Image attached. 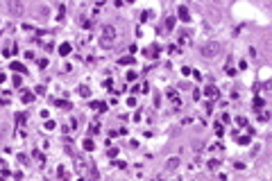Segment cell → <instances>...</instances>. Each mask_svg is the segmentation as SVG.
<instances>
[{"label": "cell", "mask_w": 272, "mask_h": 181, "mask_svg": "<svg viewBox=\"0 0 272 181\" xmlns=\"http://www.w3.org/2000/svg\"><path fill=\"white\" fill-rule=\"evenodd\" d=\"M7 102H9L7 98H0V104H7Z\"/></svg>", "instance_id": "1f68e13d"}, {"label": "cell", "mask_w": 272, "mask_h": 181, "mask_svg": "<svg viewBox=\"0 0 272 181\" xmlns=\"http://www.w3.org/2000/svg\"><path fill=\"white\" fill-rule=\"evenodd\" d=\"M218 165H220V161H216V159L209 161V170H218Z\"/></svg>", "instance_id": "603a6c76"}, {"label": "cell", "mask_w": 272, "mask_h": 181, "mask_svg": "<svg viewBox=\"0 0 272 181\" xmlns=\"http://www.w3.org/2000/svg\"><path fill=\"white\" fill-rule=\"evenodd\" d=\"M64 14H66V5H59V14H57V21H61Z\"/></svg>", "instance_id": "cb8c5ba5"}, {"label": "cell", "mask_w": 272, "mask_h": 181, "mask_svg": "<svg viewBox=\"0 0 272 181\" xmlns=\"http://www.w3.org/2000/svg\"><path fill=\"white\" fill-rule=\"evenodd\" d=\"M84 150H86V152H93V140H91V138L84 140Z\"/></svg>", "instance_id": "ffe728a7"}, {"label": "cell", "mask_w": 272, "mask_h": 181, "mask_svg": "<svg viewBox=\"0 0 272 181\" xmlns=\"http://www.w3.org/2000/svg\"><path fill=\"white\" fill-rule=\"evenodd\" d=\"M127 63H134V57H123L120 59V66H127Z\"/></svg>", "instance_id": "d4e9b609"}, {"label": "cell", "mask_w": 272, "mask_h": 181, "mask_svg": "<svg viewBox=\"0 0 272 181\" xmlns=\"http://www.w3.org/2000/svg\"><path fill=\"white\" fill-rule=\"evenodd\" d=\"M113 165H116V168H120V170H123V168H127V163H123V161H116V163H113Z\"/></svg>", "instance_id": "4dcf8cb0"}, {"label": "cell", "mask_w": 272, "mask_h": 181, "mask_svg": "<svg viewBox=\"0 0 272 181\" xmlns=\"http://www.w3.org/2000/svg\"><path fill=\"white\" fill-rule=\"evenodd\" d=\"M204 95H206V98H218L220 93H218V88L213 86V84H209V86L204 88Z\"/></svg>", "instance_id": "8992f818"}, {"label": "cell", "mask_w": 272, "mask_h": 181, "mask_svg": "<svg viewBox=\"0 0 272 181\" xmlns=\"http://www.w3.org/2000/svg\"><path fill=\"white\" fill-rule=\"evenodd\" d=\"M143 54H145V57H150V59H157V57H159V45H157V43H154V45H148L143 50Z\"/></svg>", "instance_id": "3957f363"}, {"label": "cell", "mask_w": 272, "mask_h": 181, "mask_svg": "<svg viewBox=\"0 0 272 181\" xmlns=\"http://www.w3.org/2000/svg\"><path fill=\"white\" fill-rule=\"evenodd\" d=\"M236 124H241V127H245V124H247V120L243 118V115H238V118H236Z\"/></svg>", "instance_id": "83f0119b"}, {"label": "cell", "mask_w": 272, "mask_h": 181, "mask_svg": "<svg viewBox=\"0 0 272 181\" xmlns=\"http://www.w3.org/2000/svg\"><path fill=\"white\" fill-rule=\"evenodd\" d=\"M109 159H116V156H118V147H109Z\"/></svg>", "instance_id": "7402d4cb"}, {"label": "cell", "mask_w": 272, "mask_h": 181, "mask_svg": "<svg viewBox=\"0 0 272 181\" xmlns=\"http://www.w3.org/2000/svg\"><path fill=\"white\" fill-rule=\"evenodd\" d=\"M150 16H152V14H150V11H143V14H141V21L145 23V21H148V18H150Z\"/></svg>", "instance_id": "f546056e"}, {"label": "cell", "mask_w": 272, "mask_h": 181, "mask_svg": "<svg viewBox=\"0 0 272 181\" xmlns=\"http://www.w3.org/2000/svg\"><path fill=\"white\" fill-rule=\"evenodd\" d=\"M238 143L241 145H250V136H238Z\"/></svg>", "instance_id": "484cf974"}, {"label": "cell", "mask_w": 272, "mask_h": 181, "mask_svg": "<svg viewBox=\"0 0 272 181\" xmlns=\"http://www.w3.org/2000/svg\"><path fill=\"white\" fill-rule=\"evenodd\" d=\"M77 93L82 95V98H91V88H88V86H86V84H82V86L77 88Z\"/></svg>", "instance_id": "8fae6325"}, {"label": "cell", "mask_w": 272, "mask_h": 181, "mask_svg": "<svg viewBox=\"0 0 272 181\" xmlns=\"http://www.w3.org/2000/svg\"><path fill=\"white\" fill-rule=\"evenodd\" d=\"M23 122H25V115H23V113H16V124H23Z\"/></svg>", "instance_id": "4316f807"}, {"label": "cell", "mask_w": 272, "mask_h": 181, "mask_svg": "<svg viewBox=\"0 0 272 181\" xmlns=\"http://www.w3.org/2000/svg\"><path fill=\"white\" fill-rule=\"evenodd\" d=\"M166 168H168L170 172H172V170H177V168H179V159H177V156L168 159V161H166Z\"/></svg>", "instance_id": "5b68a950"}, {"label": "cell", "mask_w": 272, "mask_h": 181, "mask_svg": "<svg viewBox=\"0 0 272 181\" xmlns=\"http://www.w3.org/2000/svg\"><path fill=\"white\" fill-rule=\"evenodd\" d=\"M75 163H77V165H75V170H77V172H82L84 168H86V163H84L82 159H75Z\"/></svg>", "instance_id": "5bb4252c"}, {"label": "cell", "mask_w": 272, "mask_h": 181, "mask_svg": "<svg viewBox=\"0 0 272 181\" xmlns=\"http://www.w3.org/2000/svg\"><path fill=\"white\" fill-rule=\"evenodd\" d=\"M113 39H116V27L113 25H104L102 27V39H100V45L102 48H111Z\"/></svg>", "instance_id": "7a4b0ae2"}, {"label": "cell", "mask_w": 272, "mask_h": 181, "mask_svg": "<svg viewBox=\"0 0 272 181\" xmlns=\"http://www.w3.org/2000/svg\"><path fill=\"white\" fill-rule=\"evenodd\" d=\"M70 50H73V48H70V43H68V41L59 45V54H61V57H66V54H70Z\"/></svg>", "instance_id": "ba28073f"}, {"label": "cell", "mask_w": 272, "mask_h": 181, "mask_svg": "<svg viewBox=\"0 0 272 181\" xmlns=\"http://www.w3.org/2000/svg\"><path fill=\"white\" fill-rule=\"evenodd\" d=\"M163 27H166V30H168V32H170V30H172V27H175V18H172V16H170V18H166V25H163Z\"/></svg>", "instance_id": "2e32d148"}, {"label": "cell", "mask_w": 272, "mask_h": 181, "mask_svg": "<svg viewBox=\"0 0 272 181\" xmlns=\"http://www.w3.org/2000/svg\"><path fill=\"white\" fill-rule=\"evenodd\" d=\"M213 129H216V136H218V138H220V136L225 134V127H222L220 122H216V127H213Z\"/></svg>", "instance_id": "9a60e30c"}, {"label": "cell", "mask_w": 272, "mask_h": 181, "mask_svg": "<svg viewBox=\"0 0 272 181\" xmlns=\"http://www.w3.org/2000/svg\"><path fill=\"white\" fill-rule=\"evenodd\" d=\"M46 129H48V131H55V129H57L55 120H46Z\"/></svg>", "instance_id": "d6986e66"}, {"label": "cell", "mask_w": 272, "mask_h": 181, "mask_svg": "<svg viewBox=\"0 0 272 181\" xmlns=\"http://www.w3.org/2000/svg\"><path fill=\"white\" fill-rule=\"evenodd\" d=\"M136 75H139V72H134V70H127V75H125V79H127V82H134V79H136Z\"/></svg>", "instance_id": "ac0fdd59"}, {"label": "cell", "mask_w": 272, "mask_h": 181, "mask_svg": "<svg viewBox=\"0 0 272 181\" xmlns=\"http://www.w3.org/2000/svg\"><path fill=\"white\" fill-rule=\"evenodd\" d=\"M154 181H159V179H154Z\"/></svg>", "instance_id": "836d02e7"}, {"label": "cell", "mask_w": 272, "mask_h": 181, "mask_svg": "<svg viewBox=\"0 0 272 181\" xmlns=\"http://www.w3.org/2000/svg\"><path fill=\"white\" fill-rule=\"evenodd\" d=\"M9 68H11V70H16V72H21V75H25V72H27L25 66H23V63H18V61H11Z\"/></svg>", "instance_id": "52a82bcc"}, {"label": "cell", "mask_w": 272, "mask_h": 181, "mask_svg": "<svg viewBox=\"0 0 272 181\" xmlns=\"http://www.w3.org/2000/svg\"><path fill=\"white\" fill-rule=\"evenodd\" d=\"M91 109H95V111H107L109 107H107L104 102H98V100H93V102H91Z\"/></svg>", "instance_id": "9c48e42d"}, {"label": "cell", "mask_w": 272, "mask_h": 181, "mask_svg": "<svg viewBox=\"0 0 272 181\" xmlns=\"http://www.w3.org/2000/svg\"><path fill=\"white\" fill-rule=\"evenodd\" d=\"M259 120H261V122H268V120H270V113H268V111H261V113H259Z\"/></svg>", "instance_id": "44dd1931"}, {"label": "cell", "mask_w": 272, "mask_h": 181, "mask_svg": "<svg viewBox=\"0 0 272 181\" xmlns=\"http://www.w3.org/2000/svg\"><path fill=\"white\" fill-rule=\"evenodd\" d=\"M21 82H23V75H14V84L16 86H21Z\"/></svg>", "instance_id": "f1b7e54d"}, {"label": "cell", "mask_w": 272, "mask_h": 181, "mask_svg": "<svg viewBox=\"0 0 272 181\" xmlns=\"http://www.w3.org/2000/svg\"><path fill=\"white\" fill-rule=\"evenodd\" d=\"M55 102V107H59V109H73V104L68 102V100H52Z\"/></svg>", "instance_id": "30bf717a"}, {"label": "cell", "mask_w": 272, "mask_h": 181, "mask_svg": "<svg viewBox=\"0 0 272 181\" xmlns=\"http://www.w3.org/2000/svg\"><path fill=\"white\" fill-rule=\"evenodd\" d=\"M21 98H23V102L25 104H30V102H34V93H30V91H21Z\"/></svg>", "instance_id": "7c38bea8"}, {"label": "cell", "mask_w": 272, "mask_h": 181, "mask_svg": "<svg viewBox=\"0 0 272 181\" xmlns=\"http://www.w3.org/2000/svg\"><path fill=\"white\" fill-rule=\"evenodd\" d=\"M98 131H100V124H98V122L88 124V134H98Z\"/></svg>", "instance_id": "e0dca14e"}, {"label": "cell", "mask_w": 272, "mask_h": 181, "mask_svg": "<svg viewBox=\"0 0 272 181\" xmlns=\"http://www.w3.org/2000/svg\"><path fill=\"white\" fill-rule=\"evenodd\" d=\"M220 50V43L218 41H206V43H200V54L204 59H213Z\"/></svg>", "instance_id": "6da1fadb"}, {"label": "cell", "mask_w": 272, "mask_h": 181, "mask_svg": "<svg viewBox=\"0 0 272 181\" xmlns=\"http://www.w3.org/2000/svg\"><path fill=\"white\" fill-rule=\"evenodd\" d=\"M252 104H254V107H256V109H263V107H265V100H263L261 95H256V98L252 100Z\"/></svg>", "instance_id": "4fadbf2b"}, {"label": "cell", "mask_w": 272, "mask_h": 181, "mask_svg": "<svg viewBox=\"0 0 272 181\" xmlns=\"http://www.w3.org/2000/svg\"><path fill=\"white\" fill-rule=\"evenodd\" d=\"M77 181H84V179H77Z\"/></svg>", "instance_id": "d6a6232c"}, {"label": "cell", "mask_w": 272, "mask_h": 181, "mask_svg": "<svg viewBox=\"0 0 272 181\" xmlns=\"http://www.w3.org/2000/svg\"><path fill=\"white\" fill-rule=\"evenodd\" d=\"M177 14H179V18L184 23H190V11H188V7H184V5H179V9H177Z\"/></svg>", "instance_id": "277c9868"}]
</instances>
